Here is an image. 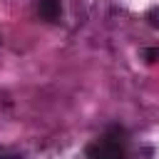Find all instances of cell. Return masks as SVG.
Here are the masks:
<instances>
[{
	"label": "cell",
	"mask_w": 159,
	"mask_h": 159,
	"mask_svg": "<svg viewBox=\"0 0 159 159\" xmlns=\"http://www.w3.org/2000/svg\"><path fill=\"white\" fill-rule=\"evenodd\" d=\"M127 147H129L127 129L119 124H112L102 137L87 144L84 157L87 159H127Z\"/></svg>",
	"instance_id": "cell-1"
},
{
	"label": "cell",
	"mask_w": 159,
	"mask_h": 159,
	"mask_svg": "<svg viewBox=\"0 0 159 159\" xmlns=\"http://www.w3.org/2000/svg\"><path fill=\"white\" fill-rule=\"evenodd\" d=\"M37 12H40L42 20H47V22H57L60 15H62L60 0H40V2H37Z\"/></svg>",
	"instance_id": "cell-2"
},
{
	"label": "cell",
	"mask_w": 159,
	"mask_h": 159,
	"mask_svg": "<svg viewBox=\"0 0 159 159\" xmlns=\"http://www.w3.org/2000/svg\"><path fill=\"white\" fill-rule=\"evenodd\" d=\"M147 20H149V25L159 27V7H152V10L147 12Z\"/></svg>",
	"instance_id": "cell-3"
},
{
	"label": "cell",
	"mask_w": 159,
	"mask_h": 159,
	"mask_svg": "<svg viewBox=\"0 0 159 159\" xmlns=\"http://www.w3.org/2000/svg\"><path fill=\"white\" fill-rule=\"evenodd\" d=\"M144 57H147V62H154L159 57V50H144Z\"/></svg>",
	"instance_id": "cell-4"
},
{
	"label": "cell",
	"mask_w": 159,
	"mask_h": 159,
	"mask_svg": "<svg viewBox=\"0 0 159 159\" xmlns=\"http://www.w3.org/2000/svg\"><path fill=\"white\" fill-rule=\"evenodd\" d=\"M0 159H22V157H20V154H7V152L0 149Z\"/></svg>",
	"instance_id": "cell-5"
}]
</instances>
